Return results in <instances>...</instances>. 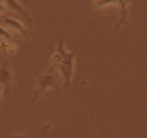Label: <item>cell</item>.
Masks as SVG:
<instances>
[{
  "label": "cell",
  "mask_w": 147,
  "mask_h": 138,
  "mask_svg": "<svg viewBox=\"0 0 147 138\" xmlns=\"http://www.w3.org/2000/svg\"><path fill=\"white\" fill-rule=\"evenodd\" d=\"M54 82H55L54 77H53L52 75H49V73L40 76V77L38 78V81H37V83H38V92L36 93L34 98H37L39 93L44 92L47 88H50V87H53V86H54Z\"/></svg>",
  "instance_id": "cell-3"
},
{
  "label": "cell",
  "mask_w": 147,
  "mask_h": 138,
  "mask_svg": "<svg viewBox=\"0 0 147 138\" xmlns=\"http://www.w3.org/2000/svg\"><path fill=\"white\" fill-rule=\"evenodd\" d=\"M4 25L9 27L11 31L16 32V33L24 36V37H27V31L25 28V26L18 20H15V18H12V17H6L5 20H4Z\"/></svg>",
  "instance_id": "cell-2"
},
{
  "label": "cell",
  "mask_w": 147,
  "mask_h": 138,
  "mask_svg": "<svg viewBox=\"0 0 147 138\" xmlns=\"http://www.w3.org/2000/svg\"><path fill=\"white\" fill-rule=\"evenodd\" d=\"M5 5H6V7H10L11 10H13V11L17 12V13H20L21 16H24L26 20H28V22H31V23L33 22V18H32V16L25 10L24 7L21 6L20 3L16 1V0H6V1H5Z\"/></svg>",
  "instance_id": "cell-4"
},
{
  "label": "cell",
  "mask_w": 147,
  "mask_h": 138,
  "mask_svg": "<svg viewBox=\"0 0 147 138\" xmlns=\"http://www.w3.org/2000/svg\"><path fill=\"white\" fill-rule=\"evenodd\" d=\"M0 38H3L4 40H6V42H10L12 39V36L9 33L5 28H3V27L0 26Z\"/></svg>",
  "instance_id": "cell-6"
},
{
  "label": "cell",
  "mask_w": 147,
  "mask_h": 138,
  "mask_svg": "<svg viewBox=\"0 0 147 138\" xmlns=\"http://www.w3.org/2000/svg\"><path fill=\"white\" fill-rule=\"evenodd\" d=\"M6 11V5L5 3H0V15H3L4 12Z\"/></svg>",
  "instance_id": "cell-7"
},
{
  "label": "cell",
  "mask_w": 147,
  "mask_h": 138,
  "mask_svg": "<svg viewBox=\"0 0 147 138\" xmlns=\"http://www.w3.org/2000/svg\"><path fill=\"white\" fill-rule=\"evenodd\" d=\"M12 138H28V137H24V136H16V137H12Z\"/></svg>",
  "instance_id": "cell-8"
},
{
  "label": "cell",
  "mask_w": 147,
  "mask_h": 138,
  "mask_svg": "<svg viewBox=\"0 0 147 138\" xmlns=\"http://www.w3.org/2000/svg\"><path fill=\"white\" fill-rule=\"evenodd\" d=\"M74 62H75V53L67 52L64 47V42L60 40L58 44L57 52L52 56V65L60 72L66 86H70L71 83L74 73Z\"/></svg>",
  "instance_id": "cell-1"
},
{
  "label": "cell",
  "mask_w": 147,
  "mask_h": 138,
  "mask_svg": "<svg viewBox=\"0 0 147 138\" xmlns=\"http://www.w3.org/2000/svg\"><path fill=\"white\" fill-rule=\"evenodd\" d=\"M12 78V73L7 67H1L0 68V83H9Z\"/></svg>",
  "instance_id": "cell-5"
},
{
  "label": "cell",
  "mask_w": 147,
  "mask_h": 138,
  "mask_svg": "<svg viewBox=\"0 0 147 138\" xmlns=\"http://www.w3.org/2000/svg\"><path fill=\"white\" fill-rule=\"evenodd\" d=\"M1 95H3V88L0 87V98H1Z\"/></svg>",
  "instance_id": "cell-9"
}]
</instances>
